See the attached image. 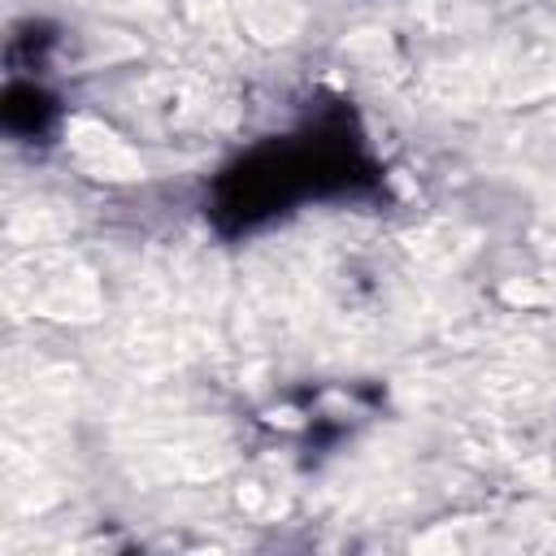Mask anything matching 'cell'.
Returning <instances> with one entry per match:
<instances>
[{
	"label": "cell",
	"instance_id": "6da1fadb",
	"mask_svg": "<svg viewBox=\"0 0 556 556\" xmlns=\"http://www.w3.org/2000/svg\"><path fill=\"white\" fill-rule=\"evenodd\" d=\"M52 100L35 87V83H13L9 87V96H4V122H9V130H17V135H39L48 122H52Z\"/></svg>",
	"mask_w": 556,
	"mask_h": 556
}]
</instances>
